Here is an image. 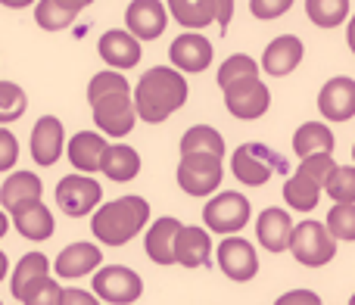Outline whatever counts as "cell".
Masks as SVG:
<instances>
[{
	"label": "cell",
	"mask_w": 355,
	"mask_h": 305,
	"mask_svg": "<svg viewBox=\"0 0 355 305\" xmlns=\"http://www.w3.org/2000/svg\"><path fill=\"white\" fill-rule=\"evenodd\" d=\"M25 110H28V94L16 81H0V125L22 119Z\"/></svg>",
	"instance_id": "34"
},
{
	"label": "cell",
	"mask_w": 355,
	"mask_h": 305,
	"mask_svg": "<svg viewBox=\"0 0 355 305\" xmlns=\"http://www.w3.org/2000/svg\"><path fill=\"white\" fill-rule=\"evenodd\" d=\"M218 268L237 284L252 281L259 271V256H256V250H252V243H246L243 237L221 240L218 243Z\"/></svg>",
	"instance_id": "14"
},
{
	"label": "cell",
	"mask_w": 355,
	"mask_h": 305,
	"mask_svg": "<svg viewBox=\"0 0 355 305\" xmlns=\"http://www.w3.org/2000/svg\"><path fill=\"white\" fill-rule=\"evenodd\" d=\"M94 293H97V299L110 305H128L141 299L144 281L137 271L125 268V265H106V268H97V274H94Z\"/></svg>",
	"instance_id": "10"
},
{
	"label": "cell",
	"mask_w": 355,
	"mask_h": 305,
	"mask_svg": "<svg viewBox=\"0 0 355 305\" xmlns=\"http://www.w3.org/2000/svg\"><path fill=\"white\" fill-rule=\"evenodd\" d=\"M41 193H44V184L35 171H12L3 181V187H0V206L12 215V212H19V209L37 202Z\"/></svg>",
	"instance_id": "20"
},
{
	"label": "cell",
	"mask_w": 355,
	"mask_h": 305,
	"mask_svg": "<svg viewBox=\"0 0 355 305\" xmlns=\"http://www.w3.org/2000/svg\"><path fill=\"white\" fill-rule=\"evenodd\" d=\"M318 110L331 122H349L355 116V78L337 75L318 94Z\"/></svg>",
	"instance_id": "15"
},
{
	"label": "cell",
	"mask_w": 355,
	"mask_h": 305,
	"mask_svg": "<svg viewBox=\"0 0 355 305\" xmlns=\"http://www.w3.org/2000/svg\"><path fill=\"white\" fill-rule=\"evenodd\" d=\"M327 231L334 234V240H355V202H334V209L327 212Z\"/></svg>",
	"instance_id": "36"
},
{
	"label": "cell",
	"mask_w": 355,
	"mask_h": 305,
	"mask_svg": "<svg viewBox=\"0 0 355 305\" xmlns=\"http://www.w3.org/2000/svg\"><path fill=\"white\" fill-rule=\"evenodd\" d=\"M100 171H103L110 181L128 184L141 175V156H137V150L128 147V143H106L103 159H100Z\"/></svg>",
	"instance_id": "24"
},
{
	"label": "cell",
	"mask_w": 355,
	"mask_h": 305,
	"mask_svg": "<svg viewBox=\"0 0 355 305\" xmlns=\"http://www.w3.org/2000/svg\"><path fill=\"white\" fill-rule=\"evenodd\" d=\"M10 218H12V227H16L25 240H31V243H44V240H50L56 231L53 212H50L41 200L25 206V209H19V212H12Z\"/></svg>",
	"instance_id": "23"
},
{
	"label": "cell",
	"mask_w": 355,
	"mask_h": 305,
	"mask_svg": "<svg viewBox=\"0 0 355 305\" xmlns=\"http://www.w3.org/2000/svg\"><path fill=\"white\" fill-rule=\"evenodd\" d=\"M50 268H53V265L47 262V256H44V252H25V256L19 259V265L12 268V277H10V293L16 296L19 290H22L25 284H31L35 277L50 274Z\"/></svg>",
	"instance_id": "32"
},
{
	"label": "cell",
	"mask_w": 355,
	"mask_h": 305,
	"mask_svg": "<svg viewBox=\"0 0 355 305\" xmlns=\"http://www.w3.org/2000/svg\"><path fill=\"white\" fill-rule=\"evenodd\" d=\"M75 19H78V12L62 6L60 0H37L35 3V22H37V28H44V31H62V28H69Z\"/></svg>",
	"instance_id": "30"
},
{
	"label": "cell",
	"mask_w": 355,
	"mask_h": 305,
	"mask_svg": "<svg viewBox=\"0 0 355 305\" xmlns=\"http://www.w3.org/2000/svg\"><path fill=\"white\" fill-rule=\"evenodd\" d=\"M231 16H234V0H215V22L221 25V31L227 28Z\"/></svg>",
	"instance_id": "43"
},
{
	"label": "cell",
	"mask_w": 355,
	"mask_h": 305,
	"mask_svg": "<svg viewBox=\"0 0 355 305\" xmlns=\"http://www.w3.org/2000/svg\"><path fill=\"white\" fill-rule=\"evenodd\" d=\"M293 6V0H250V12L262 22H271V19L284 16V12Z\"/></svg>",
	"instance_id": "39"
},
{
	"label": "cell",
	"mask_w": 355,
	"mask_h": 305,
	"mask_svg": "<svg viewBox=\"0 0 355 305\" xmlns=\"http://www.w3.org/2000/svg\"><path fill=\"white\" fill-rule=\"evenodd\" d=\"M168 56H172L175 69L200 75L202 69H209V62H212V44L202 35H196V31H184V35H178L172 41Z\"/></svg>",
	"instance_id": "16"
},
{
	"label": "cell",
	"mask_w": 355,
	"mask_h": 305,
	"mask_svg": "<svg viewBox=\"0 0 355 305\" xmlns=\"http://www.w3.org/2000/svg\"><path fill=\"white\" fill-rule=\"evenodd\" d=\"M168 25V6L162 0H131L125 10V28L141 41H156L162 37Z\"/></svg>",
	"instance_id": "11"
},
{
	"label": "cell",
	"mask_w": 355,
	"mask_h": 305,
	"mask_svg": "<svg viewBox=\"0 0 355 305\" xmlns=\"http://www.w3.org/2000/svg\"><path fill=\"white\" fill-rule=\"evenodd\" d=\"M256 237L268 252L290 250V240H293V218H290V212L275 206L265 209L256 221Z\"/></svg>",
	"instance_id": "22"
},
{
	"label": "cell",
	"mask_w": 355,
	"mask_h": 305,
	"mask_svg": "<svg viewBox=\"0 0 355 305\" xmlns=\"http://www.w3.org/2000/svg\"><path fill=\"white\" fill-rule=\"evenodd\" d=\"M209 259H212V240H209L206 227L181 225L175 243V262L184 268H206Z\"/></svg>",
	"instance_id": "18"
},
{
	"label": "cell",
	"mask_w": 355,
	"mask_h": 305,
	"mask_svg": "<svg viewBox=\"0 0 355 305\" xmlns=\"http://www.w3.org/2000/svg\"><path fill=\"white\" fill-rule=\"evenodd\" d=\"M334 147H337V141H334L331 128L324 122H306L293 134V150L300 159L312 156V152H334Z\"/></svg>",
	"instance_id": "28"
},
{
	"label": "cell",
	"mask_w": 355,
	"mask_h": 305,
	"mask_svg": "<svg viewBox=\"0 0 355 305\" xmlns=\"http://www.w3.org/2000/svg\"><path fill=\"white\" fill-rule=\"evenodd\" d=\"M168 12L184 28L200 31L215 22V0H168Z\"/></svg>",
	"instance_id": "27"
},
{
	"label": "cell",
	"mask_w": 355,
	"mask_h": 305,
	"mask_svg": "<svg viewBox=\"0 0 355 305\" xmlns=\"http://www.w3.org/2000/svg\"><path fill=\"white\" fill-rule=\"evenodd\" d=\"M0 3H3L6 10H25V6L37 3V0H0Z\"/></svg>",
	"instance_id": "44"
},
{
	"label": "cell",
	"mask_w": 355,
	"mask_h": 305,
	"mask_svg": "<svg viewBox=\"0 0 355 305\" xmlns=\"http://www.w3.org/2000/svg\"><path fill=\"white\" fill-rule=\"evenodd\" d=\"M321 193H324V184L315 181V177L306 175L302 168H296V175L287 177V184H284V200H287V206L296 209V212H312V209L318 206Z\"/></svg>",
	"instance_id": "26"
},
{
	"label": "cell",
	"mask_w": 355,
	"mask_h": 305,
	"mask_svg": "<svg viewBox=\"0 0 355 305\" xmlns=\"http://www.w3.org/2000/svg\"><path fill=\"white\" fill-rule=\"evenodd\" d=\"M346 41H349V50L355 53V16L349 19V28H346Z\"/></svg>",
	"instance_id": "47"
},
{
	"label": "cell",
	"mask_w": 355,
	"mask_h": 305,
	"mask_svg": "<svg viewBox=\"0 0 355 305\" xmlns=\"http://www.w3.org/2000/svg\"><path fill=\"white\" fill-rule=\"evenodd\" d=\"M231 168L240 184H246V187H262V184L271 181L275 171H287V159H281L271 147H265V143H243V147L234 150Z\"/></svg>",
	"instance_id": "5"
},
{
	"label": "cell",
	"mask_w": 355,
	"mask_h": 305,
	"mask_svg": "<svg viewBox=\"0 0 355 305\" xmlns=\"http://www.w3.org/2000/svg\"><path fill=\"white\" fill-rule=\"evenodd\" d=\"M250 215H252L250 200H246L243 193H234V190H227V193H215L212 200L206 202V209H202V221H206V227L212 234L243 231L246 221H250Z\"/></svg>",
	"instance_id": "9"
},
{
	"label": "cell",
	"mask_w": 355,
	"mask_h": 305,
	"mask_svg": "<svg viewBox=\"0 0 355 305\" xmlns=\"http://www.w3.org/2000/svg\"><path fill=\"white\" fill-rule=\"evenodd\" d=\"M324 193L334 202H355V165H337L324 181Z\"/></svg>",
	"instance_id": "35"
},
{
	"label": "cell",
	"mask_w": 355,
	"mask_h": 305,
	"mask_svg": "<svg viewBox=\"0 0 355 305\" xmlns=\"http://www.w3.org/2000/svg\"><path fill=\"white\" fill-rule=\"evenodd\" d=\"M103 150H106V141H103V131H78L72 134V141L66 143V152H69V162L72 168L78 171H100V159H103Z\"/></svg>",
	"instance_id": "25"
},
{
	"label": "cell",
	"mask_w": 355,
	"mask_h": 305,
	"mask_svg": "<svg viewBox=\"0 0 355 305\" xmlns=\"http://www.w3.org/2000/svg\"><path fill=\"white\" fill-rule=\"evenodd\" d=\"M12 299L22 302V305H60L62 302V287L56 281H50V274H41L31 284H25Z\"/></svg>",
	"instance_id": "29"
},
{
	"label": "cell",
	"mask_w": 355,
	"mask_h": 305,
	"mask_svg": "<svg viewBox=\"0 0 355 305\" xmlns=\"http://www.w3.org/2000/svg\"><path fill=\"white\" fill-rule=\"evenodd\" d=\"M178 231H181V221L172 218V215H166V218H156L153 225H150L147 237H144V252H147L150 262L162 265V268H168V265H178L175 262Z\"/></svg>",
	"instance_id": "17"
},
{
	"label": "cell",
	"mask_w": 355,
	"mask_h": 305,
	"mask_svg": "<svg viewBox=\"0 0 355 305\" xmlns=\"http://www.w3.org/2000/svg\"><path fill=\"white\" fill-rule=\"evenodd\" d=\"M100 262H103V252H100L97 243H72L66 246V250L56 256L53 262V271L56 277H66V281H72V277H85L91 274L94 268H100Z\"/></svg>",
	"instance_id": "19"
},
{
	"label": "cell",
	"mask_w": 355,
	"mask_h": 305,
	"mask_svg": "<svg viewBox=\"0 0 355 305\" xmlns=\"http://www.w3.org/2000/svg\"><path fill=\"white\" fill-rule=\"evenodd\" d=\"M306 16L318 28H337L349 16V0H306Z\"/></svg>",
	"instance_id": "31"
},
{
	"label": "cell",
	"mask_w": 355,
	"mask_h": 305,
	"mask_svg": "<svg viewBox=\"0 0 355 305\" xmlns=\"http://www.w3.org/2000/svg\"><path fill=\"white\" fill-rule=\"evenodd\" d=\"M6 231H10V212H6V209L0 206V240L6 237Z\"/></svg>",
	"instance_id": "46"
},
{
	"label": "cell",
	"mask_w": 355,
	"mask_h": 305,
	"mask_svg": "<svg viewBox=\"0 0 355 305\" xmlns=\"http://www.w3.org/2000/svg\"><path fill=\"white\" fill-rule=\"evenodd\" d=\"M349 302H352V305H355V296H352V299H349Z\"/></svg>",
	"instance_id": "49"
},
{
	"label": "cell",
	"mask_w": 355,
	"mask_h": 305,
	"mask_svg": "<svg viewBox=\"0 0 355 305\" xmlns=\"http://www.w3.org/2000/svg\"><path fill=\"white\" fill-rule=\"evenodd\" d=\"M97 50H100V60L106 62L110 69H135L141 62V37H135L128 28H110L100 35L97 41Z\"/></svg>",
	"instance_id": "12"
},
{
	"label": "cell",
	"mask_w": 355,
	"mask_h": 305,
	"mask_svg": "<svg viewBox=\"0 0 355 305\" xmlns=\"http://www.w3.org/2000/svg\"><path fill=\"white\" fill-rule=\"evenodd\" d=\"M218 152H181V162H178V187L190 196H209L221 187V177H225V165H221Z\"/></svg>",
	"instance_id": "4"
},
{
	"label": "cell",
	"mask_w": 355,
	"mask_h": 305,
	"mask_svg": "<svg viewBox=\"0 0 355 305\" xmlns=\"http://www.w3.org/2000/svg\"><path fill=\"white\" fill-rule=\"evenodd\" d=\"M62 150H66V128L56 116H44L35 122L31 128V159L41 168H50V165L60 162Z\"/></svg>",
	"instance_id": "13"
},
{
	"label": "cell",
	"mask_w": 355,
	"mask_h": 305,
	"mask_svg": "<svg viewBox=\"0 0 355 305\" xmlns=\"http://www.w3.org/2000/svg\"><path fill=\"white\" fill-rule=\"evenodd\" d=\"M60 3H62V6H69V10H75V12H81L85 6H91L94 0H60Z\"/></svg>",
	"instance_id": "45"
},
{
	"label": "cell",
	"mask_w": 355,
	"mask_h": 305,
	"mask_svg": "<svg viewBox=\"0 0 355 305\" xmlns=\"http://www.w3.org/2000/svg\"><path fill=\"white\" fill-rule=\"evenodd\" d=\"M302 53H306V47H302L300 37L296 35H281V37H275V41L265 47L262 69L268 75H275V78H284V75H290L302 62Z\"/></svg>",
	"instance_id": "21"
},
{
	"label": "cell",
	"mask_w": 355,
	"mask_h": 305,
	"mask_svg": "<svg viewBox=\"0 0 355 305\" xmlns=\"http://www.w3.org/2000/svg\"><path fill=\"white\" fill-rule=\"evenodd\" d=\"M300 168L306 171V175H312L315 181L324 184V181H327V175H331V171L337 168V162H334L331 152H312V156H302Z\"/></svg>",
	"instance_id": "38"
},
{
	"label": "cell",
	"mask_w": 355,
	"mask_h": 305,
	"mask_svg": "<svg viewBox=\"0 0 355 305\" xmlns=\"http://www.w3.org/2000/svg\"><path fill=\"white\" fill-rule=\"evenodd\" d=\"M321 299L315 293H309V290H293V293H287V296H281L277 299V305H318Z\"/></svg>",
	"instance_id": "41"
},
{
	"label": "cell",
	"mask_w": 355,
	"mask_h": 305,
	"mask_svg": "<svg viewBox=\"0 0 355 305\" xmlns=\"http://www.w3.org/2000/svg\"><path fill=\"white\" fill-rule=\"evenodd\" d=\"M196 150H206V152H218V156H225V137H221L212 125H193V128L184 131L181 152H196Z\"/></svg>",
	"instance_id": "33"
},
{
	"label": "cell",
	"mask_w": 355,
	"mask_h": 305,
	"mask_svg": "<svg viewBox=\"0 0 355 305\" xmlns=\"http://www.w3.org/2000/svg\"><path fill=\"white\" fill-rule=\"evenodd\" d=\"M87 103L94 110V125L106 137H125L135 131L137 106L125 72L103 69V72L94 75L91 85H87Z\"/></svg>",
	"instance_id": "1"
},
{
	"label": "cell",
	"mask_w": 355,
	"mask_h": 305,
	"mask_svg": "<svg viewBox=\"0 0 355 305\" xmlns=\"http://www.w3.org/2000/svg\"><path fill=\"white\" fill-rule=\"evenodd\" d=\"M290 252L300 265L306 268H321V265L334 262L337 256V243H334V234L327 231V225L321 221H302L293 227V240H290Z\"/></svg>",
	"instance_id": "6"
},
{
	"label": "cell",
	"mask_w": 355,
	"mask_h": 305,
	"mask_svg": "<svg viewBox=\"0 0 355 305\" xmlns=\"http://www.w3.org/2000/svg\"><path fill=\"white\" fill-rule=\"evenodd\" d=\"M16 162H19V141L10 128L0 125V171L16 168Z\"/></svg>",
	"instance_id": "40"
},
{
	"label": "cell",
	"mask_w": 355,
	"mask_h": 305,
	"mask_svg": "<svg viewBox=\"0 0 355 305\" xmlns=\"http://www.w3.org/2000/svg\"><path fill=\"white\" fill-rule=\"evenodd\" d=\"M187 81H184L181 69H168V66H153L141 75L135 87V106H137V119L150 125L166 122L172 112H178L187 103Z\"/></svg>",
	"instance_id": "2"
},
{
	"label": "cell",
	"mask_w": 355,
	"mask_h": 305,
	"mask_svg": "<svg viewBox=\"0 0 355 305\" xmlns=\"http://www.w3.org/2000/svg\"><path fill=\"white\" fill-rule=\"evenodd\" d=\"M103 200V187L100 181H94L87 171H78V175H66L60 184H56V206L69 215V218H85Z\"/></svg>",
	"instance_id": "8"
},
{
	"label": "cell",
	"mask_w": 355,
	"mask_h": 305,
	"mask_svg": "<svg viewBox=\"0 0 355 305\" xmlns=\"http://www.w3.org/2000/svg\"><path fill=\"white\" fill-rule=\"evenodd\" d=\"M246 75H259V62L252 60V56H246V53L227 56V60L221 62V69H218V87H227L231 81L246 78Z\"/></svg>",
	"instance_id": "37"
},
{
	"label": "cell",
	"mask_w": 355,
	"mask_h": 305,
	"mask_svg": "<svg viewBox=\"0 0 355 305\" xmlns=\"http://www.w3.org/2000/svg\"><path fill=\"white\" fill-rule=\"evenodd\" d=\"M352 159H355V147H352Z\"/></svg>",
	"instance_id": "50"
},
{
	"label": "cell",
	"mask_w": 355,
	"mask_h": 305,
	"mask_svg": "<svg viewBox=\"0 0 355 305\" xmlns=\"http://www.w3.org/2000/svg\"><path fill=\"white\" fill-rule=\"evenodd\" d=\"M6 271H10V259H6V252L0 250V281L6 277Z\"/></svg>",
	"instance_id": "48"
},
{
	"label": "cell",
	"mask_w": 355,
	"mask_h": 305,
	"mask_svg": "<svg viewBox=\"0 0 355 305\" xmlns=\"http://www.w3.org/2000/svg\"><path fill=\"white\" fill-rule=\"evenodd\" d=\"M221 91H225L227 112H231L234 119H240V122H256V119H262L271 106V94H268V87L259 81V75L237 78L227 87H221Z\"/></svg>",
	"instance_id": "7"
},
{
	"label": "cell",
	"mask_w": 355,
	"mask_h": 305,
	"mask_svg": "<svg viewBox=\"0 0 355 305\" xmlns=\"http://www.w3.org/2000/svg\"><path fill=\"white\" fill-rule=\"evenodd\" d=\"M97 296L85 293V290H62V302L60 305H94Z\"/></svg>",
	"instance_id": "42"
},
{
	"label": "cell",
	"mask_w": 355,
	"mask_h": 305,
	"mask_svg": "<svg viewBox=\"0 0 355 305\" xmlns=\"http://www.w3.org/2000/svg\"><path fill=\"white\" fill-rule=\"evenodd\" d=\"M150 202L144 196H119L112 202H103L91 212V231L97 243L106 246H125L147 227Z\"/></svg>",
	"instance_id": "3"
}]
</instances>
